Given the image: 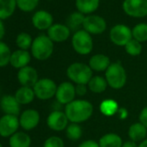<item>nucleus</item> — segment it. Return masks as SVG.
I'll list each match as a JSON object with an SVG mask.
<instances>
[{"label":"nucleus","mask_w":147,"mask_h":147,"mask_svg":"<svg viewBox=\"0 0 147 147\" xmlns=\"http://www.w3.org/2000/svg\"><path fill=\"white\" fill-rule=\"evenodd\" d=\"M70 30L67 25L61 24H53L48 30V36L53 42H62L68 39Z\"/></svg>","instance_id":"dca6fc26"},{"label":"nucleus","mask_w":147,"mask_h":147,"mask_svg":"<svg viewBox=\"0 0 147 147\" xmlns=\"http://www.w3.org/2000/svg\"><path fill=\"white\" fill-rule=\"evenodd\" d=\"M132 38L139 42L147 41V24L141 23L132 29Z\"/></svg>","instance_id":"c756f323"},{"label":"nucleus","mask_w":147,"mask_h":147,"mask_svg":"<svg viewBox=\"0 0 147 147\" xmlns=\"http://www.w3.org/2000/svg\"><path fill=\"white\" fill-rule=\"evenodd\" d=\"M0 147H3V144L1 143H0Z\"/></svg>","instance_id":"37998d69"},{"label":"nucleus","mask_w":147,"mask_h":147,"mask_svg":"<svg viewBox=\"0 0 147 147\" xmlns=\"http://www.w3.org/2000/svg\"><path fill=\"white\" fill-rule=\"evenodd\" d=\"M98 143L100 147H122L123 140L119 134L109 132L103 135Z\"/></svg>","instance_id":"5701e85b"},{"label":"nucleus","mask_w":147,"mask_h":147,"mask_svg":"<svg viewBox=\"0 0 147 147\" xmlns=\"http://www.w3.org/2000/svg\"><path fill=\"white\" fill-rule=\"evenodd\" d=\"M110 40L117 46H125L132 39L131 30L125 24H116L110 30Z\"/></svg>","instance_id":"0eeeda50"},{"label":"nucleus","mask_w":147,"mask_h":147,"mask_svg":"<svg viewBox=\"0 0 147 147\" xmlns=\"http://www.w3.org/2000/svg\"><path fill=\"white\" fill-rule=\"evenodd\" d=\"M31 138L24 131H17L9 138L10 147H30Z\"/></svg>","instance_id":"412c9836"},{"label":"nucleus","mask_w":147,"mask_h":147,"mask_svg":"<svg viewBox=\"0 0 147 147\" xmlns=\"http://www.w3.org/2000/svg\"><path fill=\"white\" fill-rule=\"evenodd\" d=\"M5 35V25H4L2 20L0 19V41L3 39Z\"/></svg>","instance_id":"ea45409f"},{"label":"nucleus","mask_w":147,"mask_h":147,"mask_svg":"<svg viewBox=\"0 0 147 147\" xmlns=\"http://www.w3.org/2000/svg\"><path fill=\"white\" fill-rule=\"evenodd\" d=\"M73 49L79 55H86L93 50L94 43L92 36L84 30H80L75 32L72 37Z\"/></svg>","instance_id":"39448f33"},{"label":"nucleus","mask_w":147,"mask_h":147,"mask_svg":"<svg viewBox=\"0 0 147 147\" xmlns=\"http://www.w3.org/2000/svg\"><path fill=\"white\" fill-rule=\"evenodd\" d=\"M139 122L147 128V106L144 107L139 113Z\"/></svg>","instance_id":"e433bc0d"},{"label":"nucleus","mask_w":147,"mask_h":147,"mask_svg":"<svg viewBox=\"0 0 147 147\" xmlns=\"http://www.w3.org/2000/svg\"><path fill=\"white\" fill-rule=\"evenodd\" d=\"M100 5V0H76V5L79 12L90 14L95 11Z\"/></svg>","instance_id":"393cba45"},{"label":"nucleus","mask_w":147,"mask_h":147,"mask_svg":"<svg viewBox=\"0 0 147 147\" xmlns=\"http://www.w3.org/2000/svg\"><path fill=\"white\" fill-rule=\"evenodd\" d=\"M125 49L128 55L131 56H137L139 55L142 52V45L141 42L132 38L126 43V45L125 46Z\"/></svg>","instance_id":"473e14b6"},{"label":"nucleus","mask_w":147,"mask_h":147,"mask_svg":"<svg viewBox=\"0 0 147 147\" xmlns=\"http://www.w3.org/2000/svg\"><path fill=\"white\" fill-rule=\"evenodd\" d=\"M138 144L132 140H127L125 142H123L122 147H138Z\"/></svg>","instance_id":"58836bf2"},{"label":"nucleus","mask_w":147,"mask_h":147,"mask_svg":"<svg viewBox=\"0 0 147 147\" xmlns=\"http://www.w3.org/2000/svg\"><path fill=\"white\" fill-rule=\"evenodd\" d=\"M17 77L21 87L33 88L39 80L36 69L31 66H26L18 69Z\"/></svg>","instance_id":"ddd939ff"},{"label":"nucleus","mask_w":147,"mask_h":147,"mask_svg":"<svg viewBox=\"0 0 147 147\" xmlns=\"http://www.w3.org/2000/svg\"><path fill=\"white\" fill-rule=\"evenodd\" d=\"M67 76L75 84L88 85L93 77V70L88 64L83 62H74L67 68Z\"/></svg>","instance_id":"f03ea898"},{"label":"nucleus","mask_w":147,"mask_h":147,"mask_svg":"<svg viewBox=\"0 0 147 147\" xmlns=\"http://www.w3.org/2000/svg\"><path fill=\"white\" fill-rule=\"evenodd\" d=\"M35 95L41 100H48L55 96L57 85L49 78H42L33 87Z\"/></svg>","instance_id":"423d86ee"},{"label":"nucleus","mask_w":147,"mask_h":147,"mask_svg":"<svg viewBox=\"0 0 147 147\" xmlns=\"http://www.w3.org/2000/svg\"><path fill=\"white\" fill-rule=\"evenodd\" d=\"M47 1H51V0H47Z\"/></svg>","instance_id":"c03bdc74"},{"label":"nucleus","mask_w":147,"mask_h":147,"mask_svg":"<svg viewBox=\"0 0 147 147\" xmlns=\"http://www.w3.org/2000/svg\"><path fill=\"white\" fill-rule=\"evenodd\" d=\"M105 79L113 89L122 88L127 80L126 72L123 65L120 62H112L105 72Z\"/></svg>","instance_id":"7ed1b4c3"},{"label":"nucleus","mask_w":147,"mask_h":147,"mask_svg":"<svg viewBox=\"0 0 147 147\" xmlns=\"http://www.w3.org/2000/svg\"><path fill=\"white\" fill-rule=\"evenodd\" d=\"M118 113H119V116H120L121 119H125L126 117V110H125V109H119Z\"/></svg>","instance_id":"a19ab883"},{"label":"nucleus","mask_w":147,"mask_h":147,"mask_svg":"<svg viewBox=\"0 0 147 147\" xmlns=\"http://www.w3.org/2000/svg\"><path fill=\"white\" fill-rule=\"evenodd\" d=\"M110 58L103 54L94 55L90 59L88 65L93 71L95 72H106L111 65Z\"/></svg>","instance_id":"6ab92c4d"},{"label":"nucleus","mask_w":147,"mask_h":147,"mask_svg":"<svg viewBox=\"0 0 147 147\" xmlns=\"http://www.w3.org/2000/svg\"><path fill=\"white\" fill-rule=\"evenodd\" d=\"M14 96L20 105H28L31 103L36 98L33 88H30V87L19 88L16 91Z\"/></svg>","instance_id":"4be33fe9"},{"label":"nucleus","mask_w":147,"mask_h":147,"mask_svg":"<svg viewBox=\"0 0 147 147\" xmlns=\"http://www.w3.org/2000/svg\"><path fill=\"white\" fill-rule=\"evenodd\" d=\"M119 104L114 100H105L100 106V113L107 117L113 116L119 112Z\"/></svg>","instance_id":"bb28decb"},{"label":"nucleus","mask_w":147,"mask_h":147,"mask_svg":"<svg viewBox=\"0 0 147 147\" xmlns=\"http://www.w3.org/2000/svg\"><path fill=\"white\" fill-rule=\"evenodd\" d=\"M147 136V128L139 121L133 123L130 125L128 129V137L130 140H132L136 143H140L146 138Z\"/></svg>","instance_id":"aec40b11"},{"label":"nucleus","mask_w":147,"mask_h":147,"mask_svg":"<svg viewBox=\"0 0 147 147\" xmlns=\"http://www.w3.org/2000/svg\"><path fill=\"white\" fill-rule=\"evenodd\" d=\"M123 10L130 17L144 18L147 16V0H125Z\"/></svg>","instance_id":"9d476101"},{"label":"nucleus","mask_w":147,"mask_h":147,"mask_svg":"<svg viewBox=\"0 0 147 147\" xmlns=\"http://www.w3.org/2000/svg\"><path fill=\"white\" fill-rule=\"evenodd\" d=\"M78 147H100L99 143L92 140V139H88V140H85L82 143H81Z\"/></svg>","instance_id":"4c0bfd02"},{"label":"nucleus","mask_w":147,"mask_h":147,"mask_svg":"<svg viewBox=\"0 0 147 147\" xmlns=\"http://www.w3.org/2000/svg\"><path fill=\"white\" fill-rule=\"evenodd\" d=\"M11 54L12 52L9 46L5 42L0 41V67H6L10 64Z\"/></svg>","instance_id":"2f4dec72"},{"label":"nucleus","mask_w":147,"mask_h":147,"mask_svg":"<svg viewBox=\"0 0 147 147\" xmlns=\"http://www.w3.org/2000/svg\"><path fill=\"white\" fill-rule=\"evenodd\" d=\"M17 7L16 0H0V19L9 18Z\"/></svg>","instance_id":"a878e982"},{"label":"nucleus","mask_w":147,"mask_h":147,"mask_svg":"<svg viewBox=\"0 0 147 147\" xmlns=\"http://www.w3.org/2000/svg\"><path fill=\"white\" fill-rule=\"evenodd\" d=\"M33 40L30 34L26 32H22L18 35L16 38V44L19 48V49L23 50H28L31 48Z\"/></svg>","instance_id":"7c9ffc66"},{"label":"nucleus","mask_w":147,"mask_h":147,"mask_svg":"<svg viewBox=\"0 0 147 147\" xmlns=\"http://www.w3.org/2000/svg\"><path fill=\"white\" fill-rule=\"evenodd\" d=\"M88 85H84V84L76 85V95L78 96L86 95V94L88 93Z\"/></svg>","instance_id":"c9c22d12"},{"label":"nucleus","mask_w":147,"mask_h":147,"mask_svg":"<svg viewBox=\"0 0 147 147\" xmlns=\"http://www.w3.org/2000/svg\"><path fill=\"white\" fill-rule=\"evenodd\" d=\"M69 120L64 112L55 110L51 112L47 118V125L49 129L55 131H61L66 130Z\"/></svg>","instance_id":"f8f14e48"},{"label":"nucleus","mask_w":147,"mask_h":147,"mask_svg":"<svg viewBox=\"0 0 147 147\" xmlns=\"http://www.w3.org/2000/svg\"><path fill=\"white\" fill-rule=\"evenodd\" d=\"M20 127L19 117L15 115L4 114L0 118V136L3 138H10Z\"/></svg>","instance_id":"1a4fd4ad"},{"label":"nucleus","mask_w":147,"mask_h":147,"mask_svg":"<svg viewBox=\"0 0 147 147\" xmlns=\"http://www.w3.org/2000/svg\"><path fill=\"white\" fill-rule=\"evenodd\" d=\"M82 27L90 35H100L106 30L107 23L103 18L97 15H91L85 18Z\"/></svg>","instance_id":"9b49d317"},{"label":"nucleus","mask_w":147,"mask_h":147,"mask_svg":"<svg viewBox=\"0 0 147 147\" xmlns=\"http://www.w3.org/2000/svg\"><path fill=\"white\" fill-rule=\"evenodd\" d=\"M17 6L24 12H30L35 10L39 3V0H16Z\"/></svg>","instance_id":"72a5a7b5"},{"label":"nucleus","mask_w":147,"mask_h":147,"mask_svg":"<svg viewBox=\"0 0 147 147\" xmlns=\"http://www.w3.org/2000/svg\"><path fill=\"white\" fill-rule=\"evenodd\" d=\"M138 147H147V138H145V139H144L143 141H141V142L138 144Z\"/></svg>","instance_id":"79ce46f5"},{"label":"nucleus","mask_w":147,"mask_h":147,"mask_svg":"<svg viewBox=\"0 0 147 147\" xmlns=\"http://www.w3.org/2000/svg\"><path fill=\"white\" fill-rule=\"evenodd\" d=\"M31 60V54L28 50L18 49L12 52L10 64L17 69L23 68L26 66H29V63Z\"/></svg>","instance_id":"a211bd4d"},{"label":"nucleus","mask_w":147,"mask_h":147,"mask_svg":"<svg viewBox=\"0 0 147 147\" xmlns=\"http://www.w3.org/2000/svg\"><path fill=\"white\" fill-rule=\"evenodd\" d=\"M76 86L70 82H61L57 86L55 99L61 105H67L76 100Z\"/></svg>","instance_id":"6e6552de"},{"label":"nucleus","mask_w":147,"mask_h":147,"mask_svg":"<svg viewBox=\"0 0 147 147\" xmlns=\"http://www.w3.org/2000/svg\"><path fill=\"white\" fill-rule=\"evenodd\" d=\"M40 122V113L36 109H26L19 115L20 126L25 131L35 129Z\"/></svg>","instance_id":"4468645a"},{"label":"nucleus","mask_w":147,"mask_h":147,"mask_svg":"<svg viewBox=\"0 0 147 147\" xmlns=\"http://www.w3.org/2000/svg\"><path fill=\"white\" fill-rule=\"evenodd\" d=\"M32 24L39 30H49L53 25V17L46 11H38L32 17Z\"/></svg>","instance_id":"f3484780"},{"label":"nucleus","mask_w":147,"mask_h":147,"mask_svg":"<svg viewBox=\"0 0 147 147\" xmlns=\"http://www.w3.org/2000/svg\"><path fill=\"white\" fill-rule=\"evenodd\" d=\"M108 84L105 79V77L100 76H95L91 78L89 82L88 83V90H90L94 94H102L107 90Z\"/></svg>","instance_id":"b1692460"},{"label":"nucleus","mask_w":147,"mask_h":147,"mask_svg":"<svg viewBox=\"0 0 147 147\" xmlns=\"http://www.w3.org/2000/svg\"><path fill=\"white\" fill-rule=\"evenodd\" d=\"M43 147H65L63 140L58 136H51L48 138L44 143Z\"/></svg>","instance_id":"f704fd0d"},{"label":"nucleus","mask_w":147,"mask_h":147,"mask_svg":"<svg viewBox=\"0 0 147 147\" xmlns=\"http://www.w3.org/2000/svg\"><path fill=\"white\" fill-rule=\"evenodd\" d=\"M20 106L14 95L6 94L0 100V109L4 114L18 116L20 114Z\"/></svg>","instance_id":"2eb2a0df"},{"label":"nucleus","mask_w":147,"mask_h":147,"mask_svg":"<svg viewBox=\"0 0 147 147\" xmlns=\"http://www.w3.org/2000/svg\"><path fill=\"white\" fill-rule=\"evenodd\" d=\"M82 128L80 124L70 123L66 128V137L71 141H77L82 137Z\"/></svg>","instance_id":"c85d7f7f"},{"label":"nucleus","mask_w":147,"mask_h":147,"mask_svg":"<svg viewBox=\"0 0 147 147\" xmlns=\"http://www.w3.org/2000/svg\"><path fill=\"white\" fill-rule=\"evenodd\" d=\"M64 113L70 123L81 124L91 118L94 113V107L88 100H75L65 106Z\"/></svg>","instance_id":"f257e3e1"},{"label":"nucleus","mask_w":147,"mask_h":147,"mask_svg":"<svg viewBox=\"0 0 147 147\" xmlns=\"http://www.w3.org/2000/svg\"><path fill=\"white\" fill-rule=\"evenodd\" d=\"M85 17L81 12H74L70 16H68L67 19V26L70 30H75L76 32L80 30L81 26L83 25Z\"/></svg>","instance_id":"cd10ccee"},{"label":"nucleus","mask_w":147,"mask_h":147,"mask_svg":"<svg viewBox=\"0 0 147 147\" xmlns=\"http://www.w3.org/2000/svg\"><path fill=\"white\" fill-rule=\"evenodd\" d=\"M31 55L38 61H45L49 59L54 51V42L46 35L36 36L32 42Z\"/></svg>","instance_id":"20e7f679"}]
</instances>
